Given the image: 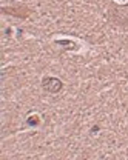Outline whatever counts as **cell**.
Wrapping results in <instances>:
<instances>
[{
	"label": "cell",
	"instance_id": "obj_4",
	"mask_svg": "<svg viewBox=\"0 0 128 160\" xmlns=\"http://www.w3.org/2000/svg\"><path fill=\"white\" fill-rule=\"evenodd\" d=\"M28 123H29V125H39V117H31V119H28Z\"/></svg>",
	"mask_w": 128,
	"mask_h": 160
},
{
	"label": "cell",
	"instance_id": "obj_2",
	"mask_svg": "<svg viewBox=\"0 0 128 160\" xmlns=\"http://www.w3.org/2000/svg\"><path fill=\"white\" fill-rule=\"evenodd\" d=\"M64 88V82L57 77H53V76H45L42 79V89L49 92V94H57L60 92Z\"/></svg>",
	"mask_w": 128,
	"mask_h": 160
},
{
	"label": "cell",
	"instance_id": "obj_1",
	"mask_svg": "<svg viewBox=\"0 0 128 160\" xmlns=\"http://www.w3.org/2000/svg\"><path fill=\"white\" fill-rule=\"evenodd\" d=\"M2 14L5 16H13V17H17V19H28L31 14H33V9L26 5H14V6H2Z\"/></svg>",
	"mask_w": 128,
	"mask_h": 160
},
{
	"label": "cell",
	"instance_id": "obj_3",
	"mask_svg": "<svg viewBox=\"0 0 128 160\" xmlns=\"http://www.w3.org/2000/svg\"><path fill=\"white\" fill-rule=\"evenodd\" d=\"M110 16L113 17V22L116 25H120V26H127L128 25V14H122V11L119 8H113L110 11Z\"/></svg>",
	"mask_w": 128,
	"mask_h": 160
}]
</instances>
